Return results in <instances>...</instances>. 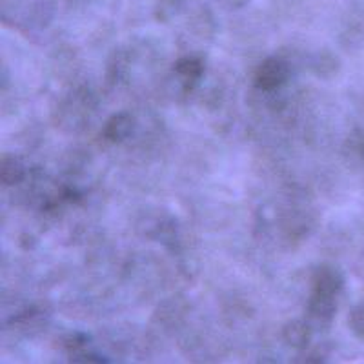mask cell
I'll return each instance as SVG.
<instances>
[{
    "label": "cell",
    "instance_id": "cell-7",
    "mask_svg": "<svg viewBox=\"0 0 364 364\" xmlns=\"http://www.w3.org/2000/svg\"><path fill=\"white\" fill-rule=\"evenodd\" d=\"M177 73H181L184 79H197L203 73V63L197 58H182L175 66Z\"/></svg>",
    "mask_w": 364,
    "mask_h": 364
},
{
    "label": "cell",
    "instance_id": "cell-8",
    "mask_svg": "<svg viewBox=\"0 0 364 364\" xmlns=\"http://www.w3.org/2000/svg\"><path fill=\"white\" fill-rule=\"evenodd\" d=\"M350 323H352V328L357 336H364V306L357 308V310L353 311Z\"/></svg>",
    "mask_w": 364,
    "mask_h": 364
},
{
    "label": "cell",
    "instance_id": "cell-4",
    "mask_svg": "<svg viewBox=\"0 0 364 364\" xmlns=\"http://www.w3.org/2000/svg\"><path fill=\"white\" fill-rule=\"evenodd\" d=\"M284 339L295 348H304L310 341V328L301 321H294L284 328Z\"/></svg>",
    "mask_w": 364,
    "mask_h": 364
},
{
    "label": "cell",
    "instance_id": "cell-1",
    "mask_svg": "<svg viewBox=\"0 0 364 364\" xmlns=\"http://www.w3.org/2000/svg\"><path fill=\"white\" fill-rule=\"evenodd\" d=\"M288 73H290L288 64L282 58L272 57L259 66L255 73V84L261 90H275L281 84H284V80L288 79Z\"/></svg>",
    "mask_w": 364,
    "mask_h": 364
},
{
    "label": "cell",
    "instance_id": "cell-6",
    "mask_svg": "<svg viewBox=\"0 0 364 364\" xmlns=\"http://www.w3.org/2000/svg\"><path fill=\"white\" fill-rule=\"evenodd\" d=\"M0 175H2L4 184H17V182H21L22 178H24V168H22L21 162L15 161V159H4Z\"/></svg>",
    "mask_w": 364,
    "mask_h": 364
},
{
    "label": "cell",
    "instance_id": "cell-5",
    "mask_svg": "<svg viewBox=\"0 0 364 364\" xmlns=\"http://www.w3.org/2000/svg\"><path fill=\"white\" fill-rule=\"evenodd\" d=\"M333 310H336V302H333V297H331V295L314 294L310 302V311L314 317L330 318Z\"/></svg>",
    "mask_w": 364,
    "mask_h": 364
},
{
    "label": "cell",
    "instance_id": "cell-2",
    "mask_svg": "<svg viewBox=\"0 0 364 364\" xmlns=\"http://www.w3.org/2000/svg\"><path fill=\"white\" fill-rule=\"evenodd\" d=\"M133 124H135V120H133L132 115H128V113H119V115H113L108 120V124L104 128V135L112 142L124 141L126 136L133 132Z\"/></svg>",
    "mask_w": 364,
    "mask_h": 364
},
{
    "label": "cell",
    "instance_id": "cell-3",
    "mask_svg": "<svg viewBox=\"0 0 364 364\" xmlns=\"http://www.w3.org/2000/svg\"><path fill=\"white\" fill-rule=\"evenodd\" d=\"M314 284H315V294L331 295V297H333V295L341 290L343 279H341V275L336 272V269L323 268L315 273Z\"/></svg>",
    "mask_w": 364,
    "mask_h": 364
}]
</instances>
